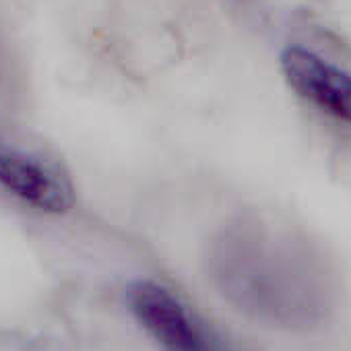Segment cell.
Returning <instances> with one entry per match:
<instances>
[{
    "instance_id": "7a4b0ae2",
    "label": "cell",
    "mask_w": 351,
    "mask_h": 351,
    "mask_svg": "<svg viewBox=\"0 0 351 351\" xmlns=\"http://www.w3.org/2000/svg\"><path fill=\"white\" fill-rule=\"evenodd\" d=\"M126 298L134 320L161 351H228L217 330L167 285L136 279Z\"/></svg>"
},
{
    "instance_id": "3957f363",
    "label": "cell",
    "mask_w": 351,
    "mask_h": 351,
    "mask_svg": "<svg viewBox=\"0 0 351 351\" xmlns=\"http://www.w3.org/2000/svg\"><path fill=\"white\" fill-rule=\"evenodd\" d=\"M0 186L25 205L46 213H66L75 205L69 171L44 153L0 134Z\"/></svg>"
},
{
    "instance_id": "277c9868",
    "label": "cell",
    "mask_w": 351,
    "mask_h": 351,
    "mask_svg": "<svg viewBox=\"0 0 351 351\" xmlns=\"http://www.w3.org/2000/svg\"><path fill=\"white\" fill-rule=\"evenodd\" d=\"M281 71L291 89L318 110L351 124V75L302 46L281 54Z\"/></svg>"
},
{
    "instance_id": "6da1fadb",
    "label": "cell",
    "mask_w": 351,
    "mask_h": 351,
    "mask_svg": "<svg viewBox=\"0 0 351 351\" xmlns=\"http://www.w3.org/2000/svg\"><path fill=\"white\" fill-rule=\"evenodd\" d=\"M209 273L236 310L277 328L320 324L337 298L324 254L287 226L258 217L240 219L213 240Z\"/></svg>"
}]
</instances>
